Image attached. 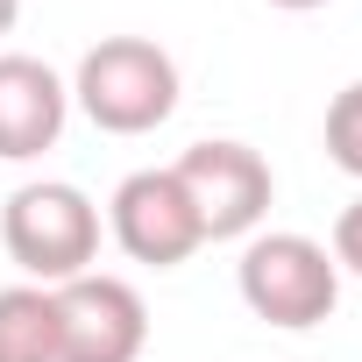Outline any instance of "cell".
Returning <instances> with one entry per match:
<instances>
[{
    "mask_svg": "<svg viewBox=\"0 0 362 362\" xmlns=\"http://www.w3.org/2000/svg\"><path fill=\"white\" fill-rule=\"evenodd\" d=\"M177 57L149 36H100L71 71V107L100 135H149L177 114Z\"/></svg>",
    "mask_w": 362,
    "mask_h": 362,
    "instance_id": "1",
    "label": "cell"
},
{
    "mask_svg": "<svg viewBox=\"0 0 362 362\" xmlns=\"http://www.w3.org/2000/svg\"><path fill=\"white\" fill-rule=\"evenodd\" d=\"M0 249L29 284H71L100 256V206L64 177H29L0 206Z\"/></svg>",
    "mask_w": 362,
    "mask_h": 362,
    "instance_id": "2",
    "label": "cell"
},
{
    "mask_svg": "<svg viewBox=\"0 0 362 362\" xmlns=\"http://www.w3.org/2000/svg\"><path fill=\"white\" fill-rule=\"evenodd\" d=\"M235 291H242V305L263 327L305 334V327L334 320V305H341V263H334L327 242H313L298 228L249 235L242 242V263H235Z\"/></svg>",
    "mask_w": 362,
    "mask_h": 362,
    "instance_id": "3",
    "label": "cell"
},
{
    "mask_svg": "<svg viewBox=\"0 0 362 362\" xmlns=\"http://www.w3.org/2000/svg\"><path fill=\"white\" fill-rule=\"evenodd\" d=\"M170 170H177V185H185V199H192L206 242H249V235L263 228L270 199H277V177H270L263 149H249V142H235V135L192 142Z\"/></svg>",
    "mask_w": 362,
    "mask_h": 362,
    "instance_id": "4",
    "label": "cell"
},
{
    "mask_svg": "<svg viewBox=\"0 0 362 362\" xmlns=\"http://www.w3.org/2000/svg\"><path fill=\"white\" fill-rule=\"evenodd\" d=\"M107 235L128 263H149V270H177L206 249V228L185 199L170 163H149V170H128L114 199H107Z\"/></svg>",
    "mask_w": 362,
    "mask_h": 362,
    "instance_id": "5",
    "label": "cell"
},
{
    "mask_svg": "<svg viewBox=\"0 0 362 362\" xmlns=\"http://www.w3.org/2000/svg\"><path fill=\"white\" fill-rule=\"evenodd\" d=\"M149 305L128 277L86 270L57 284V362H142Z\"/></svg>",
    "mask_w": 362,
    "mask_h": 362,
    "instance_id": "6",
    "label": "cell"
},
{
    "mask_svg": "<svg viewBox=\"0 0 362 362\" xmlns=\"http://www.w3.org/2000/svg\"><path fill=\"white\" fill-rule=\"evenodd\" d=\"M64 121L71 86L29 50H0V163H36L43 149H57Z\"/></svg>",
    "mask_w": 362,
    "mask_h": 362,
    "instance_id": "7",
    "label": "cell"
},
{
    "mask_svg": "<svg viewBox=\"0 0 362 362\" xmlns=\"http://www.w3.org/2000/svg\"><path fill=\"white\" fill-rule=\"evenodd\" d=\"M0 362H57V291L50 284L0 291Z\"/></svg>",
    "mask_w": 362,
    "mask_h": 362,
    "instance_id": "8",
    "label": "cell"
},
{
    "mask_svg": "<svg viewBox=\"0 0 362 362\" xmlns=\"http://www.w3.org/2000/svg\"><path fill=\"white\" fill-rule=\"evenodd\" d=\"M327 156H334V170H348L362 185V78L327 100Z\"/></svg>",
    "mask_w": 362,
    "mask_h": 362,
    "instance_id": "9",
    "label": "cell"
},
{
    "mask_svg": "<svg viewBox=\"0 0 362 362\" xmlns=\"http://www.w3.org/2000/svg\"><path fill=\"white\" fill-rule=\"evenodd\" d=\"M327 249H334V263H341V277H362V192L334 214V235H327Z\"/></svg>",
    "mask_w": 362,
    "mask_h": 362,
    "instance_id": "10",
    "label": "cell"
},
{
    "mask_svg": "<svg viewBox=\"0 0 362 362\" xmlns=\"http://www.w3.org/2000/svg\"><path fill=\"white\" fill-rule=\"evenodd\" d=\"M15 22H22V0H0V36H15Z\"/></svg>",
    "mask_w": 362,
    "mask_h": 362,
    "instance_id": "11",
    "label": "cell"
},
{
    "mask_svg": "<svg viewBox=\"0 0 362 362\" xmlns=\"http://www.w3.org/2000/svg\"><path fill=\"white\" fill-rule=\"evenodd\" d=\"M270 8H284V15H313V8H327V0H270Z\"/></svg>",
    "mask_w": 362,
    "mask_h": 362,
    "instance_id": "12",
    "label": "cell"
}]
</instances>
